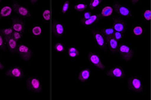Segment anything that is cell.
<instances>
[{
  "mask_svg": "<svg viewBox=\"0 0 151 100\" xmlns=\"http://www.w3.org/2000/svg\"><path fill=\"white\" fill-rule=\"evenodd\" d=\"M139 2V0H132L131 1V4L132 6H135L137 5Z\"/></svg>",
  "mask_w": 151,
  "mask_h": 100,
  "instance_id": "obj_36",
  "label": "cell"
},
{
  "mask_svg": "<svg viewBox=\"0 0 151 100\" xmlns=\"http://www.w3.org/2000/svg\"><path fill=\"white\" fill-rule=\"evenodd\" d=\"M91 77V71L89 68H83L79 73L78 79L82 83L88 81Z\"/></svg>",
  "mask_w": 151,
  "mask_h": 100,
  "instance_id": "obj_19",
  "label": "cell"
},
{
  "mask_svg": "<svg viewBox=\"0 0 151 100\" xmlns=\"http://www.w3.org/2000/svg\"><path fill=\"white\" fill-rule=\"evenodd\" d=\"M102 19V17H101L100 14L98 13L97 14H93V16L88 20H81V23L82 25L84 26H92L97 23Z\"/></svg>",
  "mask_w": 151,
  "mask_h": 100,
  "instance_id": "obj_15",
  "label": "cell"
},
{
  "mask_svg": "<svg viewBox=\"0 0 151 100\" xmlns=\"http://www.w3.org/2000/svg\"><path fill=\"white\" fill-rule=\"evenodd\" d=\"M17 52L22 59L25 61L29 60L33 55L30 48L24 44H20L18 46Z\"/></svg>",
  "mask_w": 151,
  "mask_h": 100,
  "instance_id": "obj_10",
  "label": "cell"
},
{
  "mask_svg": "<svg viewBox=\"0 0 151 100\" xmlns=\"http://www.w3.org/2000/svg\"><path fill=\"white\" fill-rule=\"evenodd\" d=\"M32 34L33 35L36 36H40L42 35V29L39 26H35L32 29Z\"/></svg>",
  "mask_w": 151,
  "mask_h": 100,
  "instance_id": "obj_30",
  "label": "cell"
},
{
  "mask_svg": "<svg viewBox=\"0 0 151 100\" xmlns=\"http://www.w3.org/2000/svg\"><path fill=\"white\" fill-rule=\"evenodd\" d=\"M108 49L114 55H117L119 42L114 38L113 36L106 38Z\"/></svg>",
  "mask_w": 151,
  "mask_h": 100,
  "instance_id": "obj_14",
  "label": "cell"
},
{
  "mask_svg": "<svg viewBox=\"0 0 151 100\" xmlns=\"http://www.w3.org/2000/svg\"><path fill=\"white\" fill-rule=\"evenodd\" d=\"M54 49L56 52L63 53L64 52L65 47L64 45L60 42H58L54 45Z\"/></svg>",
  "mask_w": 151,
  "mask_h": 100,
  "instance_id": "obj_26",
  "label": "cell"
},
{
  "mask_svg": "<svg viewBox=\"0 0 151 100\" xmlns=\"http://www.w3.org/2000/svg\"><path fill=\"white\" fill-rule=\"evenodd\" d=\"M70 1H66L63 4L61 7V12L63 14H66L69 10L70 8Z\"/></svg>",
  "mask_w": 151,
  "mask_h": 100,
  "instance_id": "obj_27",
  "label": "cell"
},
{
  "mask_svg": "<svg viewBox=\"0 0 151 100\" xmlns=\"http://www.w3.org/2000/svg\"><path fill=\"white\" fill-rule=\"evenodd\" d=\"M80 52H68V56L70 58H76L80 55Z\"/></svg>",
  "mask_w": 151,
  "mask_h": 100,
  "instance_id": "obj_34",
  "label": "cell"
},
{
  "mask_svg": "<svg viewBox=\"0 0 151 100\" xmlns=\"http://www.w3.org/2000/svg\"><path fill=\"white\" fill-rule=\"evenodd\" d=\"M52 33L55 37H60L66 33V28L64 25L59 21L54 20L52 22Z\"/></svg>",
  "mask_w": 151,
  "mask_h": 100,
  "instance_id": "obj_9",
  "label": "cell"
},
{
  "mask_svg": "<svg viewBox=\"0 0 151 100\" xmlns=\"http://www.w3.org/2000/svg\"><path fill=\"white\" fill-rule=\"evenodd\" d=\"M14 31L13 29L11 28H5V29H2L0 30V32L4 36V38L12 36V34L13 33Z\"/></svg>",
  "mask_w": 151,
  "mask_h": 100,
  "instance_id": "obj_23",
  "label": "cell"
},
{
  "mask_svg": "<svg viewBox=\"0 0 151 100\" xmlns=\"http://www.w3.org/2000/svg\"><path fill=\"white\" fill-rule=\"evenodd\" d=\"M117 55H120L126 62H129L134 57V51L130 46L127 44L119 43Z\"/></svg>",
  "mask_w": 151,
  "mask_h": 100,
  "instance_id": "obj_4",
  "label": "cell"
},
{
  "mask_svg": "<svg viewBox=\"0 0 151 100\" xmlns=\"http://www.w3.org/2000/svg\"><path fill=\"white\" fill-rule=\"evenodd\" d=\"M68 52H79V51L78 50V49L76 48V47L73 46H70L68 48Z\"/></svg>",
  "mask_w": 151,
  "mask_h": 100,
  "instance_id": "obj_35",
  "label": "cell"
},
{
  "mask_svg": "<svg viewBox=\"0 0 151 100\" xmlns=\"http://www.w3.org/2000/svg\"><path fill=\"white\" fill-rule=\"evenodd\" d=\"M12 28L14 31L22 33L25 29V23L19 18H14L12 20Z\"/></svg>",
  "mask_w": 151,
  "mask_h": 100,
  "instance_id": "obj_13",
  "label": "cell"
},
{
  "mask_svg": "<svg viewBox=\"0 0 151 100\" xmlns=\"http://www.w3.org/2000/svg\"><path fill=\"white\" fill-rule=\"evenodd\" d=\"M91 34L98 48L102 50L105 53H107L109 49L107 47L106 38L101 33L100 29L96 28L92 29Z\"/></svg>",
  "mask_w": 151,
  "mask_h": 100,
  "instance_id": "obj_1",
  "label": "cell"
},
{
  "mask_svg": "<svg viewBox=\"0 0 151 100\" xmlns=\"http://www.w3.org/2000/svg\"><path fill=\"white\" fill-rule=\"evenodd\" d=\"M37 1H31L30 2L32 4H36Z\"/></svg>",
  "mask_w": 151,
  "mask_h": 100,
  "instance_id": "obj_38",
  "label": "cell"
},
{
  "mask_svg": "<svg viewBox=\"0 0 151 100\" xmlns=\"http://www.w3.org/2000/svg\"><path fill=\"white\" fill-rule=\"evenodd\" d=\"M114 12V11L112 5L105 4L101 7L99 14L102 18H110L113 17Z\"/></svg>",
  "mask_w": 151,
  "mask_h": 100,
  "instance_id": "obj_16",
  "label": "cell"
},
{
  "mask_svg": "<svg viewBox=\"0 0 151 100\" xmlns=\"http://www.w3.org/2000/svg\"><path fill=\"white\" fill-rule=\"evenodd\" d=\"M27 87L28 90L34 92L40 93L42 91L41 82L37 77H30L27 81Z\"/></svg>",
  "mask_w": 151,
  "mask_h": 100,
  "instance_id": "obj_7",
  "label": "cell"
},
{
  "mask_svg": "<svg viewBox=\"0 0 151 100\" xmlns=\"http://www.w3.org/2000/svg\"><path fill=\"white\" fill-rule=\"evenodd\" d=\"M126 73L123 67L117 65L107 69L105 71V75L109 78L123 80L126 77Z\"/></svg>",
  "mask_w": 151,
  "mask_h": 100,
  "instance_id": "obj_5",
  "label": "cell"
},
{
  "mask_svg": "<svg viewBox=\"0 0 151 100\" xmlns=\"http://www.w3.org/2000/svg\"><path fill=\"white\" fill-rule=\"evenodd\" d=\"M5 40L4 36L0 32V49L2 50H5Z\"/></svg>",
  "mask_w": 151,
  "mask_h": 100,
  "instance_id": "obj_32",
  "label": "cell"
},
{
  "mask_svg": "<svg viewBox=\"0 0 151 100\" xmlns=\"http://www.w3.org/2000/svg\"><path fill=\"white\" fill-rule=\"evenodd\" d=\"M13 9L9 6H4L0 9V18L6 17L11 15Z\"/></svg>",
  "mask_w": 151,
  "mask_h": 100,
  "instance_id": "obj_20",
  "label": "cell"
},
{
  "mask_svg": "<svg viewBox=\"0 0 151 100\" xmlns=\"http://www.w3.org/2000/svg\"><path fill=\"white\" fill-rule=\"evenodd\" d=\"M151 10L149 8H145L143 12V17L145 22H149L151 20Z\"/></svg>",
  "mask_w": 151,
  "mask_h": 100,
  "instance_id": "obj_24",
  "label": "cell"
},
{
  "mask_svg": "<svg viewBox=\"0 0 151 100\" xmlns=\"http://www.w3.org/2000/svg\"><path fill=\"white\" fill-rule=\"evenodd\" d=\"M4 40L10 52L12 53L17 52V41L14 40L12 36L4 38Z\"/></svg>",
  "mask_w": 151,
  "mask_h": 100,
  "instance_id": "obj_17",
  "label": "cell"
},
{
  "mask_svg": "<svg viewBox=\"0 0 151 100\" xmlns=\"http://www.w3.org/2000/svg\"><path fill=\"white\" fill-rule=\"evenodd\" d=\"M93 16L92 12L90 11H86L83 14V18L82 20H86L89 19Z\"/></svg>",
  "mask_w": 151,
  "mask_h": 100,
  "instance_id": "obj_33",
  "label": "cell"
},
{
  "mask_svg": "<svg viewBox=\"0 0 151 100\" xmlns=\"http://www.w3.org/2000/svg\"><path fill=\"white\" fill-rule=\"evenodd\" d=\"M127 87L131 91L144 94V89L142 81L136 76H131L127 80Z\"/></svg>",
  "mask_w": 151,
  "mask_h": 100,
  "instance_id": "obj_3",
  "label": "cell"
},
{
  "mask_svg": "<svg viewBox=\"0 0 151 100\" xmlns=\"http://www.w3.org/2000/svg\"><path fill=\"white\" fill-rule=\"evenodd\" d=\"M125 33L123 32H118V31H115L113 35V36L114 38H115L117 41L119 42L122 41L123 40L124 37H125Z\"/></svg>",
  "mask_w": 151,
  "mask_h": 100,
  "instance_id": "obj_28",
  "label": "cell"
},
{
  "mask_svg": "<svg viewBox=\"0 0 151 100\" xmlns=\"http://www.w3.org/2000/svg\"><path fill=\"white\" fill-rule=\"evenodd\" d=\"M4 68V65H2L1 62L0 61V70H3Z\"/></svg>",
  "mask_w": 151,
  "mask_h": 100,
  "instance_id": "obj_37",
  "label": "cell"
},
{
  "mask_svg": "<svg viewBox=\"0 0 151 100\" xmlns=\"http://www.w3.org/2000/svg\"><path fill=\"white\" fill-rule=\"evenodd\" d=\"M22 35H23L22 33L17 32V31H14L12 34V37L14 39V40L17 41L21 39V38L22 37Z\"/></svg>",
  "mask_w": 151,
  "mask_h": 100,
  "instance_id": "obj_31",
  "label": "cell"
},
{
  "mask_svg": "<svg viewBox=\"0 0 151 100\" xmlns=\"http://www.w3.org/2000/svg\"><path fill=\"white\" fill-rule=\"evenodd\" d=\"M114 11L119 16L126 18H133L134 17V13L130 8L119 1H115L112 5Z\"/></svg>",
  "mask_w": 151,
  "mask_h": 100,
  "instance_id": "obj_2",
  "label": "cell"
},
{
  "mask_svg": "<svg viewBox=\"0 0 151 100\" xmlns=\"http://www.w3.org/2000/svg\"><path fill=\"white\" fill-rule=\"evenodd\" d=\"M0 2H1V1H0Z\"/></svg>",
  "mask_w": 151,
  "mask_h": 100,
  "instance_id": "obj_39",
  "label": "cell"
},
{
  "mask_svg": "<svg viewBox=\"0 0 151 100\" xmlns=\"http://www.w3.org/2000/svg\"><path fill=\"white\" fill-rule=\"evenodd\" d=\"M88 5L85 4H79L74 5L73 9L77 12H81L84 11L88 8Z\"/></svg>",
  "mask_w": 151,
  "mask_h": 100,
  "instance_id": "obj_25",
  "label": "cell"
},
{
  "mask_svg": "<svg viewBox=\"0 0 151 100\" xmlns=\"http://www.w3.org/2000/svg\"><path fill=\"white\" fill-rule=\"evenodd\" d=\"M12 9L17 14L24 17H29L31 13L29 10L26 7L15 2L12 5Z\"/></svg>",
  "mask_w": 151,
  "mask_h": 100,
  "instance_id": "obj_12",
  "label": "cell"
},
{
  "mask_svg": "<svg viewBox=\"0 0 151 100\" xmlns=\"http://www.w3.org/2000/svg\"><path fill=\"white\" fill-rule=\"evenodd\" d=\"M127 22L125 19L117 17L113 19L112 27L115 31L126 33L127 31Z\"/></svg>",
  "mask_w": 151,
  "mask_h": 100,
  "instance_id": "obj_8",
  "label": "cell"
},
{
  "mask_svg": "<svg viewBox=\"0 0 151 100\" xmlns=\"http://www.w3.org/2000/svg\"><path fill=\"white\" fill-rule=\"evenodd\" d=\"M102 0H91L89 2V7L90 10H94L95 9L100 6L103 2Z\"/></svg>",
  "mask_w": 151,
  "mask_h": 100,
  "instance_id": "obj_22",
  "label": "cell"
},
{
  "mask_svg": "<svg viewBox=\"0 0 151 100\" xmlns=\"http://www.w3.org/2000/svg\"><path fill=\"white\" fill-rule=\"evenodd\" d=\"M88 59L93 67L101 71L105 69V65L103 62L101 55L98 53L89 51L88 53Z\"/></svg>",
  "mask_w": 151,
  "mask_h": 100,
  "instance_id": "obj_6",
  "label": "cell"
},
{
  "mask_svg": "<svg viewBox=\"0 0 151 100\" xmlns=\"http://www.w3.org/2000/svg\"><path fill=\"white\" fill-rule=\"evenodd\" d=\"M6 76L11 78L22 79L24 77V71L21 68L14 67L9 69L6 73Z\"/></svg>",
  "mask_w": 151,
  "mask_h": 100,
  "instance_id": "obj_11",
  "label": "cell"
},
{
  "mask_svg": "<svg viewBox=\"0 0 151 100\" xmlns=\"http://www.w3.org/2000/svg\"><path fill=\"white\" fill-rule=\"evenodd\" d=\"M100 30L106 38L113 36L114 33L115 32V30L113 29L112 26L103 27L101 29H100Z\"/></svg>",
  "mask_w": 151,
  "mask_h": 100,
  "instance_id": "obj_21",
  "label": "cell"
},
{
  "mask_svg": "<svg viewBox=\"0 0 151 100\" xmlns=\"http://www.w3.org/2000/svg\"><path fill=\"white\" fill-rule=\"evenodd\" d=\"M131 33L133 37H140L143 35L144 33V28L140 24H135L132 27Z\"/></svg>",
  "mask_w": 151,
  "mask_h": 100,
  "instance_id": "obj_18",
  "label": "cell"
},
{
  "mask_svg": "<svg viewBox=\"0 0 151 100\" xmlns=\"http://www.w3.org/2000/svg\"><path fill=\"white\" fill-rule=\"evenodd\" d=\"M43 18L46 21L50 20V11L49 9H45L42 13Z\"/></svg>",
  "mask_w": 151,
  "mask_h": 100,
  "instance_id": "obj_29",
  "label": "cell"
}]
</instances>
